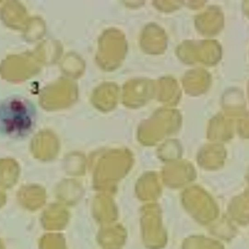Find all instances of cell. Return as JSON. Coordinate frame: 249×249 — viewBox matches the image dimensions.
<instances>
[{
    "instance_id": "obj_1",
    "label": "cell",
    "mask_w": 249,
    "mask_h": 249,
    "mask_svg": "<svg viewBox=\"0 0 249 249\" xmlns=\"http://www.w3.org/2000/svg\"><path fill=\"white\" fill-rule=\"evenodd\" d=\"M36 114L34 105L26 97L5 98L0 103V132L14 138L27 136L33 129Z\"/></svg>"
},
{
    "instance_id": "obj_2",
    "label": "cell",
    "mask_w": 249,
    "mask_h": 249,
    "mask_svg": "<svg viewBox=\"0 0 249 249\" xmlns=\"http://www.w3.org/2000/svg\"><path fill=\"white\" fill-rule=\"evenodd\" d=\"M19 169L17 163L11 160L0 161V185L3 187H11L16 182Z\"/></svg>"
}]
</instances>
